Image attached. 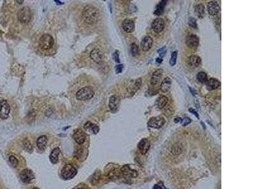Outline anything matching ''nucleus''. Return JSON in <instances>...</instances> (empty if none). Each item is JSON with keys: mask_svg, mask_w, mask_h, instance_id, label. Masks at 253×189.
<instances>
[{"mask_svg": "<svg viewBox=\"0 0 253 189\" xmlns=\"http://www.w3.org/2000/svg\"><path fill=\"white\" fill-rule=\"evenodd\" d=\"M82 16L85 22L92 25L99 21L100 18V13L96 8L92 6L88 5L83 9Z\"/></svg>", "mask_w": 253, "mask_h": 189, "instance_id": "obj_1", "label": "nucleus"}, {"mask_svg": "<svg viewBox=\"0 0 253 189\" xmlns=\"http://www.w3.org/2000/svg\"><path fill=\"white\" fill-rule=\"evenodd\" d=\"M156 61L157 63L161 64V62H163V59H162V58H161V57H158V58H156Z\"/></svg>", "mask_w": 253, "mask_h": 189, "instance_id": "obj_45", "label": "nucleus"}, {"mask_svg": "<svg viewBox=\"0 0 253 189\" xmlns=\"http://www.w3.org/2000/svg\"><path fill=\"white\" fill-rule=\"evenodd\" d=\"M9 161L11 164V165L14 168H16L18 165V161L17 158H15V156L11 155L9 157Z\"/></svg>", "mask_w": 253, "mask_h": 189, "instance_id": "obj_36", "label": "nucleus"}, {"mask_svg": "<svg viewBox=\"0 0 253 189\" xmlns=\"http://www.w3.org/2000/svg\"><path fill=\"white\" fill-rule=\"evenodd\" d=\"M167 1H165V0H163V1H161L159 2V3L156 6V10H155V12H154L155 14L159 16L161 14H163L165 6L167 5Z\"/></svg>", "mask_w": 253, "mask_h": 189, "instance_id": "obj_27", "label": "nucleus"}, {"mask_svg": "<svg viewBox=\"0 0 253 189\" xmlns=\"http://www.w3.org/2000/svg\"><path fill=\"white\" fill-rule=\"evenodd\" d=\"M138 149L142 155H146L150 149L151 143L146 138H143L139 141L137 145Z\"/></svg>", "mask_w": 253, "mask_h": 189, "instance_id": "obj_10", "label": "nucleus"}, {"mask_svg": "<svg viewBox=\"0 0 253 189\" xmlns=\"http://www.w3.org/2000/svg\"><path fill=\"white\" fill-rule=\"evenodd\" d=\"M195 13L199 18H203L205 16V8L203 4H199L195 8Z\"/></svg>", "mask_w": 253, "mask_h": 189, "instance_id": "obj_26", "label": "nucleus"}, {"mask_svg": "<svg viewBox=\"0 0 253 189\" xmlns=\"http://www.w3.org/2000/svg\"><path fill=\"white\" fill-rule=\"evenodd\" d=\"M90 57L92 61H94L96 63H100L103 59L102 52L98 49H93L90 53Z\"/></svg>", "mask_w": 253, "mask_h": 189, "instance_id": "obj_19", "label": "nucleus"}, {"mask_svg": "<svg viewBox=\"0 0 253 189\" xmlns=\"http://www.w3.org/2000/svg\"><path fill=\"white\" fill-rule=\"evenodd\" d=\"M189 111L190 112V113H192V114H194L195 116H196V117H197V119H199V114L197 113V112L196 111V110H194V108H189Z\"/></svg>", "mask_w": 253, "mask_h": 189, "instance_id": "obj_41", "label": "nucleus"}, {"mask_svg": "<svg viewBox=\"0 0 253 189\" xmlns=\"http://www.w3.org/2000/svg\"><path fill=\"white\" fill-rule=\"evenodd\" d=\"M94 95V91L91 87L85 86L80 89L77 92L76 97L78 100L85 101L92 98Z\"/></svg>", "mask_w": 253, "mask_h": 189, "instance_id": "obj_3", "label": "nucleus"}, {"mask_svg": "<svg viewBox=\"0 0 253 189\" xmlns=\"http://www.w3.org/2000/svg\"><path fill=\"white\" fill-rule=\"evenodd\" d=\"M185 43L187 46L189 47H197L199 43V39L196 35H189L187 36L185 39Z\"/></svg>", "mask_w": 253, "mask_h": 189, "instance_id": "obj_14", "label": "nucleus"}, {"mask_svg": "<svg viewBox=\"0 0 253 189\" xmlns=\"http://www.w3.org/2000/svg\"><path fill=\"white\" fill-rule=\"evenodd\" d=\"M84 129H86V130L91 129L93 133L95 134L98 133L99 131V128L98 126L95 124H93L91 122H88L85 123V125H84Z\"/></svg>", "mask_w": 253, "mask_h": 189, "instance_id": "obj_28", "label": "nucleus"}, {"mask_svg": "<svg viewBox=\"0 0 253 189\" xmlns=\"http://www.w3.org/2000/svg\"><path fill=\"white\" fill-rule=\"evenodd\" d=\"M180 120H181V119L179 118V117H178V118H176L175 119V120H174V122H175V123H178V122H179Z\"/></svg>", "mask_w": 253, "mask_h": 189, "instance_id": "obj_46", "label": "nucleus"}, {"mask_svg": "<svg viewBox=\"0 0 253 189\" xmlns=\"http://www.w3.org/2000/svg\"><path fill=\"white\" fill-rule=\"evenodd\" d=\"M167 47H166L165 46H164V47H161L159 49H158V54H159V56H160L161 58H162L163 59V57H164V56L166 55V53H167Z\"/></svg>", "mask_w": 253, "mask_h": 189, "instance_id": "obj_38", "label": "nucleus"}, {"mask_svg": "<svg viewBox=\"0 0 253 189\" xmlns=\"http://www.w3.org/2000/svg\"><path fill=\"white\" fill-rule=\"evenodd\" d=\"M100 179H101V173H100L99 171H97L93 174L92 177H91V184L94 185H96L99 183Z\"/></svg>", "mask_w": 253, "mask_h": 189, "instance_id": "obj_32", "label": "nucleus"}, {"mask_svg": "<svg viewBox=\"0 0 253 189\" xmlns=\"http://www.w3.org/2000/svg\"><path fill=\"white\" fill-rule=\"evenodd\" d=\"M32 18L31 10L28 6H25L22 8L18 13V18L22 23L29 22Z\"/></svg>", "mask_w": 253, "mask_h": 189, "instance_id": "obj_5", "label": "nucleus"}, {"mask_svg": "<svg viewBox=\"0 0 253 189\" xmlns=\"http://www.w3.org/2000/svg\"><path fill=\"white\" fill-rule=\"evenodd\" d=\"M10 107L8 101L5 100H2L0 101V118L6 119L9 116Z\"/></svg>", "mask_w": 253, "mask_h": 189, "instance_id": "obj_8", "label": "nucleus"}, {"mask_svg": "<svg viewBox=\"0 0 253 189\" xmlns=\"http://www.w3.org/2000/svg\"><path fill=\"white\" fill-rule=\"evenodd\" d=\"M32 189H39V188H37V187H35V188H33Z\"/></svg>", "mask_w": 253, "mask_h": 189, "instance_id": "obj_47", "label": "nucleus"}, {"mask_svg": "<svg viewBox=\"0 0 253 189\" xmlns=\"http://www.w3.org/2000/svg\"><path fill=\"white\" fill-rule=\"evenodd\" d=\"M20 179L24 183H29L34 178V173L30 169H25L20 174Z\"/></svg>", "mask_w": 253, "mask_h": 189, "instance_id": "obj_11", "label": "nucleus"}, {"mask_svg": "<svg viewBox=\"0 0 253 189\" xmlns=\"http://www.w3.org/2000/svg\"><path fill=\"white\" fill-rule=\"evenodd\" d=\"M47 142H48V138L46 136H40V137L37 138V141H36L37 148H38L40 150H42V151L44 150V149H46V145H47Z\"/></svg>", "mask_w": 253, "mask_h": 189, "instance_id": "obj_22", "label": "nucleus"}, {"mask_svg": "<svg viewBox=\"0 0 253 189\" xmlns=\"http://www.w3.org/2000/svg\"><path fill=\"white\" fill-rule=\"evenodd\" d=\"M163 71L161 69H158V70L155 71L153 72L150 79V83L151 85L152 86H156L158 85V83H159V81L161 80V77L163 76Z\"/></svg>", "mask_w": 253, "mask_h": 189, "instance_id": "obj_17", "label": "nucleus"}, {"mask_svg": "<svg viewBox=\"0 0 253 189\" xmlns=\"http://www.w3.org/2000/svg\"><path fill=\"white\" fill-rule=\"evenodd\" d=\"M153 43V40L150 36H146L141 42V48L144 52H147L151 49Z\"/></svg>", "mask_w": 253, "mask_h": 189, "instance_id": "obj_13", "label": "nucleus"}, {"mask_svg": "<svg viewBox=\"0 0 253 189\" xmlns=\"http://www.w3.org/2000/svg\"><path fill=\"white\" fill-rule=\"evenodd\" d=\"M207 87L209 90H215L218 88L221 85V83L219 80L214 78L209 79L206 83Z\"/></svg>", "mask_w": 253, "mask_h": 189, "instance_id": "obj_21", "label": "nucleus"}, {"mask_svg": "<svg viewBox=\"0 0 253 189\" xmlns=\"http://www.w3.org/2000/svg\"><path fill=\"white\" fill-rule=\"evenodd\" d=\"M121 173L125 178H134L138 176L137 171L132 168L129 165L123 166L121 168Z\"/></svg>", "mask_w": 253, "mask_h": 189, "instance_id": "obj_7", "label": "nucleus"}, {"mask_svg": "<svg viewBox=\"0 0 253 189\" xmlns=\"http://www.w3.org/2000/svg\"><path fill=\"white\" fill-rule=\"evenodd\" d=\"M182 152V147L180 146L179 145L177 144H176L175 145H174V146L172 147V148H171V152H172L173 155H175V156L180 155Z\"/></svg>", "mask_w": 253, "mask_h": 189, "instance_id": "obj_33", "label": "nucleus"}, {"mask_svg": "<svg viewBox=\"0 0 253 189\" xmlns=\"http://www.w3.org/2000/svg\"><path fill=\"white\" fill-rule=\"evenodd\" d=\"M152 189H163V188H162V187H161V186L159 185H158V184H156L153 186V187H152Z\"/></svg>", "mask_w": 253, "mask_h": 189, "instance_id": "obj_43", "label": "nucleus"}, {"mask_svg": "<svg viewBox=\"0 0 253 189\" xmlns=\"http://www.w3.org/2000/svg\"><path fill=\"white\" fill-rule=\"evenodd\" d=\"M168 102V99L165 95H161L158 97L156 100V105L157 107L160 109L165 108Z\"/></svg>", "mask_w": 253, "mask_h": 189, "instance_id": "obj_23", "label": "nucleus"}, {"mask_svg": "<svg viewBox=\"0 0 253 189\" xmlns=\"http://www.w3.org/2000/svg\"><path fill=\"white\" fill-rule=\"evenodd\" d=\"M165 123V119L162 116L153 117L149 120L148 125L149 127L154 129H159L164 126Z\"/></svg>", "mask_w": 253, "mask_h": 189, "instance_id": "obj_6", "label": "nucleus"}, {"mask_svg": "<svg viewBox=\"0 0 253 189\" xmlns=\"http://www.w3.org/2000/svg\"><path fill=\"white\" fill-rule=\"evenodd\" d=\"M189 25L190 26V27H192V28H196V29H197V23H196V20H195L194 18H189Z\"/></svg>", "mask_w": 253, "mask_h": 189, "instance_id": "obj_37", "label": "nucleus"}, {"mask_svg": "<svg viewBox=\"0 0 253 189\" xmlns=\"http://www.w3.org/2000/svg\"><path fill=\"white\" fill-rule=\"evenodd\" d=\"M151 27L155 32L160 33L165 28V21L161 18L155 19L151 24Z\"/></svg>", "mask_w": 253, "mask_h": 189, "instance_id": "obj_9", "label": "nucleus"}, {"mask_svg": "<svg viewBox=\"0 0 253 189\" xmlns=\"http://www.w3.org/2000/svg\"><path fill=\"white\" fill-rule=\"evenodd\" d=\"M54 39L49 34H44L40 37L39 41V47L43 50H47L53 47Z\"/></svg>", "mask_w": 253, "mask_h": 189, "instance_id": "obj_2", "label": "nucleus"}, {"mask_svg": "<svg viewBox=\"0 0 253 189\" xmlns=\"http://www.w3.org/2000/svg\"><path fill=\"white\" fill-rule=\"evenodd\" d=\"M171 86V80L169 77H167L161 82L160 90L163 93H167L169 91Z\"/></svg>", "mask_w": 253, "mask_h": 189, "instance_id": "obj_20", "label": "nucleus"}, {"mask_svg": "<svg viewBox=\"0 0 253 189\" xmlns=\"http://www.w3.org/2000/svg\"><path fill=\"white\" fill-rule=\"evenodd\" d=\"M60 154V150L58 148H56L51 151L49 156V159L53 164L57 163L58 161V156Z\"/></svg>", "mask_w": 253, "mask_h": 189, "instance_id": "obj_24", "label": "nucleus"}, {"mask_svg": "<svg viewBox=\"0 0 253 189\" xmlns=\"http://www.w3.org/2000/svg\"><path fill=\"white\" fill-rule=\"evenodd\" d=\"M123 66L122 64L117 65V66H116V68H115L116 72H117V73H120V72H121L122 71V70H123Z\"/></svg>", "mask_w": 253, "mask_h": 189, "instance_id": "obj_40", "label": "nucleus"}, {"mask_svg": "<svg viewBox=\"0 0 253 189\" xmlns=\"http://www.w3.org/2000/svg\"><path fill=\"white\" fill-rule=\"evenodd\" d=\"M120 104V98L116 94L111 96L109 99V107L112 112H116Z\"/></svg>", "mask_w": 253, "mask_h": 189, "instance_id": "obj_15", "label": "nucleus"}, {"mask_svg": "<svg viewBox=\"0 0 253 189\" xmlns=\"http://www.w3.org/2000/svg\"><path fill=\"white\" fill-rule=\"evenodd\" d=\"M177 56H178V52H177V51H174L171 52V57L170 59V66H175L176 62H177Z\"/></svg>", "mask_w": 253, "mask_h": 189, "instance_id": "obj_34", "label": "nucleus"}, {"mask_svg": "<svg viewBox=\"0 0 253 189\" xmlns=\"http://www.w3.org/2000/svg\"><path fill=\"white\" fill-rule=\"evenodd\" d=\"M113 59H114L115 61L118 62V63H120V59H119V55L118 53L117 52H115L113 54Z\"/></svg>", "mask_w": 253, "mask_h": 189, "instance_id": "obj_42", "label": "nucleus"}, {"mask_svg": "<svg viewBox=\"0 0 253 189\" xmlns=\"http://www.w3.org/2000/svg\"><path fill=\"white\" fill-rule=\"evenodd\" d=\"M219 10H220V7H219V4L216 1H210L207 5V11L210 15H216L218 14Z\"/></svg>", "mask_w": 253, "mask_h": 189, "instance_id": "obj_12", "label": "nucleus"}, {"mask_svg": "<svg viewBox=\"0 0 253 189\" xmlns=\"http://www.w3.org/2000/svg\"><path fill=\"white\" fill-rule=\"evenodd\" d=\"M189 89H190V92H191V93L193 95H195V94H197V92H196V91L194 89H193V88H190V87H189Z\"/></svg>", "mask_w": 253, "mask_h": 189, "instance_id": "obj_44", "label": "nucleus"}, {"mask_svg": "<svg viewBox=\"0 0 253 189\" xmlns=\"http://www.w3.org/2000/svg\"><path fill=\"white\" fill-rule=\"evenodd\" d=\"M122 27L125 32L127 33L133 32L135 29V24L134 21L130 19H125L123 21L122 24Z\"/></svg>", "mask_w": 253, "mask_h": 189, "instance_id": "obj_18", "label": "nucleus"}, {"mask_svg": "<svg viewBox=\"0 0 253 189\" xmlns=\"http://www.w3.org/2000/svg\"><path fill=\"white\" fill-rule=\"evenodd\" d=\"M22 146H23V148H24V149L26 151H27V152H31L33 150L32 144L30 141L28 140L27 139H24V140L23 141Z\"/></svg>", "mask_w": 253, "mask_h": 189, "instance_id": "obj_31", "label": "nucleus"}, {"mask_svg": "<svg viewBox=\"0 0 253 189\" xmlns=\"http://www.w3.org/2000/svg\"><path fill=\"white\" fill-rule=\"evenodd\" d=\"M192 122V120L189 117H185V118L181 119V123L183 126H186L187 125L189 124Z\"/></svg>", "mask_w": 253, "mask_h": 189, "instance_id": "obj_39", "label": "nucleus"}, {"mask_svg": "<svg viewBox=\"0 0 253 189\" xmlns=\"http://www.w3.org/2000/svg\"><path fill=\"white\" fill-rule=\"evenodd\" d=\"M197 79L201 83H206L208 80L207 74L203 71H201L197 75Z\"/></svg>", "mask_w": 253, "mask_h": 189, "instance_id": "obj_30", "label": "nucleus"}, {"mask_svg": "<svg viewBox=\"0 0 253 189\" xmlns=\"http://www.w3.org/2000/svg\"><path fill=\"white\" fill-rule=\"evenodd\" d=\"M77 173L76 168L72 164H66L62 169L61 174L65 180H70L77 175Z\"/></svg>", "mask_w": 253, "mask_h": 189, "instance_id": "obj_4", "label": "nucleus"}, {"mask_svg": "<svg viewBox=\"0 0 253 189\" xmlns=\"http://www.w3.org/2000/svg\"><path fill=\"white\" fill-rule=\"evenodd\" d=\"M73 137L77 143H78V144H84L85 141V139H86V136H85V133L81 129H77L74 132Z\"/></svg>", "mask_w": 253, "mask_h": 189, "instance_id": "obj_16", "label": "nucleus"}, {"mask_svg": "<svg viewBox=\"0 0 253 189\" xmlns=\"http://www.w3.org/2000/svg\"><path fill=\"white\" fill-rule=\"evenodd\" d=\"M189 64L192 67H198L201 64V59L199 56L196 55H192L189 59Z\"/></svg>", "mask_w": 253, "mask_h": 189, "instance_id": "obj_25", "label": "nucleus"}, {"mask_svg": "<svg viewBox=\"0 0 253 189\" xmlns=\"http://www.w3.org/2000/svg\"><path fill=\"white\" fill-rule=\"evenodd\" d=\"M84 155H85V151H84V148H78L77 150L75 152V154H74L75 158L77 159L80 161H83L85 159Z\"/></svg>", "mask_w": 253, "mask_h": 189, "instance_id": "obj_29", "label": "nucleus"}, {"mask_svg": "<svg viewBox=\"0 0 253 189\" xmlns=\"http://www.w3.org/2000/svg\"><path fill=\"white\" fill-rule=\"evenodd\" d=\"M130 50H131L132 55L133 56H136L139 54V47L135 43H132L130 46Z\"/></svg>", "mask_w": 253, "mask_h": 189, "instance_id": "obj_35", "label": "nucleus"}]
</instances>
